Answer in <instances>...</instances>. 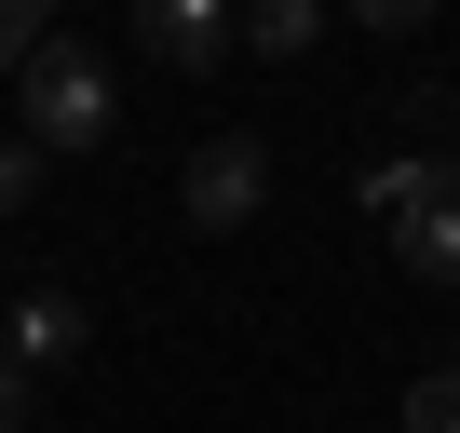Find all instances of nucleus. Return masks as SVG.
I'll use <instances>...</instances> for the list:
<instances>
[{
  "instance_id": "obj_1",
  "label": "nucleus",
  "mask_w": 460,
  "mask_h": 433,
  "mask_svg": "<svg viewBox=\"0 0 460 433\" xmlns=\"http://www.w3.org/2000/svg\"><path fill=\"white\" fill-rule=\"evenodd\" d=\"M14 109H28L14 136H28L41 163H55V149H109V122H122V109H109V68H95L82 41H41V55L14 68Z\"/></svg>"
},
{
  "instance_id": "obj_8",
  "label": "nucleus",
  "mask_w": 460,
  "mask_h": 433,
  "mask_svg": "<svg viewBox=\"0 0 460 433\" xmlns=\"http://www.w3.org/2000/svg\"><path fill=\"white\" fill-rule=\"evenodd\" d=\"M406 433H460V366H433V379H406Z\"/></svg>"
},
{
  "instance_id": "obj_4",
  "label": "nucleus",
  "mask_w": 460,
  "mask_h": 433,
  "mask_svg": "<svg viewBox=\"0 0 460 433\" xmlns=\"http://www.w3.org/2000/svg\"><path fill=\"white\" fill-rule=\"evenodd\" d=\"M393 258H406L420 285H460V149H433V176H420V203H406Z\"/></svg>"
},
{
  "instance_id": "obj_11",
  "label": "nucleus",
  "mask_w": 460,
  "mask_h": 433,
  "mask_svg": "<svg viewBox=\"0 0 460 433\" xmlns=\"http://www.w3.org/2000/svg\"><path fill=\"white\" fill-rule=\"evenodd\" d=\"M0 433H28V366H0Z\"/></svg>"
},
{
  "instance_id": "obj_7",
  "label": "nucleus",
  "mask_w": 460,
  "mask_h": 433,
  "mask_svg": "<svg viewBox=\"0 0 460 433\" xmlns=\"http://www.w3.org/2000/svg\"><path fill=\"white\" fill-rule=\"evenodd\" d=\"M420 176H433V149H393V163H366V216H393V231H406Z\"/></svg>"
},
{
  "instance_id": "obj_2",
  "label": "nucleus",
  "mask_w": 460,
  "mask_h": 433,
  "mask_svg": "<svg viewBox=\"0 0 460 433\" xmlns=\"http://www.w3.org/2000/svg\"><path fill=\"white\" fill-rule=\"evenodd\" d=\"M176 203H190V231H244V216L271 203V149L258 136H203L190 176H176Z\"/></svg>"
},
{
  "instance_id": "obj_3",
  "label": "nucleus",
  "mask_w": 460,
  "mask_h": 433,
  "mask_svg": "<svg viewBox=\"0 0 460 433\" xmlns=\"http://www.w3.org/2000/svg\"><path fill=\"white\" fill-rule=\"evenodd\" d=\"M136 55H163V68H230V55H244V14H230V0H136Z\"/></svg>"
},
{
  "instance_id": "obj_9",
  "label": "nucleus",
  "mask_w": 460,
  "mask_h": 433,
  "mask_svg": "<svg viewBox=\"0 0 460 433\" xmlns=\"http://www.w3.org/2000/svg\"><path fill=\"white\" fill-rule=\"evenodd\" d=\"M41 41H55V28H41V0H0V82H14Z\"/></svg>"
},
{
  "instance_id": "obj_6",
  "label": "nucleus",
  "mask_w": 460,
  "mask_h": 433,
  "mask_svg": "<svg viewBox=\"0 0 460 433\" xmlns=\"http://www.w3.org/2000/svg\"><path fill=\"white\" fill-rule=\"evenodd\" d=\"M312 41H325L312 0H258V14H244V55H312Z\"/></svg>"
},
{
  "instance_id": "obj_10",
  "label": "nucleus",
  "mask_w": 460,
  "mask_h": 433,
  "mask_svg": "<svg viewBox=\"0 0 460 433\" xmlns=\"http://www.w3.org/2000/svg\"><path fill=\"white\" fill-rule=\"evenodd\" d=\"M28 203H41V149H28V136H0V216H28Z\"/></svg>"
},
{
  "instance_id": "obj_5",
  "label": "nucleus",
  "mask_w": 460,
  "mask_h": 433,
  "mask_svg": "<svg viewBox=\"0 0 460 433\" xmlns=\"http://www.w3.org/2000/svg\"><path fill=\"white\" fill-rule=\"evenodd\" d=\"M68 352H82V298H68V285H28L14 325H0V366H28V379H41V366H68Z\"/></svg>"
}]
</instances>
